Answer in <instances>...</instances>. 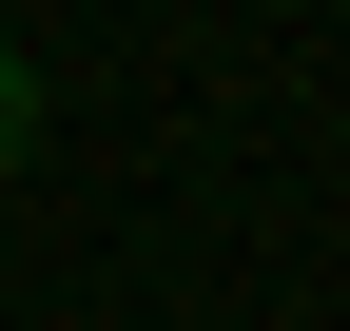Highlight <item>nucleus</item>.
<instances>
[{
  "label": "nucleus",
  "instance_id": "nucleus-1",
  "mask_svg": "<svg viewBox=\"0 0 350 331\" xmlns=\"http://www.w3.org/2000/svg\"><path fill=\"white\" fill-rule=\"evenodd\" d=\"M20 137H39V78H20V39H0V176H20Z\"/></svg>",
  "mask_w": 350,
  "mask_h": 331
}]
</instances>
